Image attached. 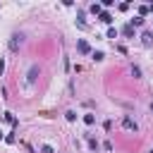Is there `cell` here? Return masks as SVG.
<instances>
[{
    "instance_id": "18",
    "label": "cell",
    "mask_w": 153,
    "mask_h": 153,
    "mask_svg": "<svg viewBox=\"0 0 153 153\" xmlns=\"http://www.w3.org/2000/svg\"><path fill=\"white\" fill-rule=\"evenodd\" d=\"M112 2H115V0H103V2H100V7H112Z\"/></svg>"
},
{
    "instance_id": "6",
    "label": "cell",
    "mask_w": 153,
    "mask_h": 153,
    "mask_svg": "<svg viewBox=\"0 0 153 153\" xmlns=\"http://www.w3.org/2000/svg\"><path fill=\"white\" fill-rule=\"evenodd\" d=\"M98 19H100V22H103V24H112V14H110V12H108V10H103V12H100V14H98Z\"/></svg>"
},
{
    "instance_id": "16",
    "label": "cell",
    "mask_w": 153,
    "mask_h": 153,
    "mask_svg": "<svg viewBox=\"0 0 153 153\" xmlns=\"http://www.w3.org/2000/svg\"><path fill=\"white\" fill-rule=\"evenodd\" d=\"M41 153H55V151H53V146H48V143H43V146H41Z\"/></svg>"
},
{
    "instance_id": "21",
    "label": "cell",
    "mask_w": 153,
    "mask_h": 153,
    "mask_svg": "<svg viewBox=\"0 0 153 153\" xmlns=\"http://www.w3.org/2000/svg\"><path fill=\"white\" fill-rule=\"evenodd\" d=\"M148 12H153V5H148Z\"/></svg>"
},
{
    "instance_id": "2",
    "label": "cell",
    "mask_w": 153,
    "mask_h": 153,
    "mask_svg": "<svg viewBox=\"0 0 153 153\" xmlns=\"http://www.w3.org/2000/svg\"><path fill=\"white\" fill-rule=\"evenodd\" d=\"M76 50H79V55H88V53H91V45H88V41L79 38V41H76Z\"/></svg>"
},
{
    "instance_id": "5",
    "label": "cell",
    "mask_w": 153,
    "mask_h": 153,
    "mask_svg": "<svg viewBox=\"0 0 153 153\" xmlns=\"http://www.w3.org/2000/svg\"><path fill=\"white\" fill-rule=\"evenodd\" d=\"M141 43H143L146 48H151V45H153V33H151V31H143V33H141Z\"/></svg>"
},
{
    "instance_id": "20",
    "label": "cell",
    "mask_w": 153,
    "mask_h": 153,
    "mask_svg": "<svg viewBox=\"0 0 153 153\" xmlns=\"http://www.w3.org/2000/svg\"><path fill=\"white\" fill-rule=\"evenodd\" d=\"M2 72H5V60L0 57V74H2Z\"/></svg>"
},
{
    "instance_id": "7",
    "label": "cell",
    "mask_w": 153,
    "mask_h": 153,
    "mask_svg": "<svg viewBox=\"0 0 153 153\" xmlns=\"http://www.w3.org/2000/svg\"><path fill=\"white\" fill-rule=\"evenodd\" d=\"M88 12H91V14H96V17H98V14H100V12H103V7H100V2H93V5H88Z\"/></svg>"
},
{
    "instance_id": "8",
    "label": "cell",
    "mask_w": 153,
    "mask_h": 153,
    "mask_svg": "<svg viewBox=\"0 0 153 153\" xmlns=\"http://www.w3.org/2000/svg\"><path fill=\"white\" fill-rule=\"evenodd\" d=\"M122 33H124L127 38H134V26H131V24H124V26H122Z\"/></svg>"
},
{
    "instance_id": "15",
    "label": "cell",
    "mask_w": 153,
    "mask_h": 153,
    "mask_svg": "<svg viewBox=\"0 0 153 153\" xmlns=\"http://www.w3.org/2000/svg\"><path fill=\"white\" fill-rule=\"evenodd\" d=\"M148 14V5H139V17H146Z\"/></svg>"
},
{
    "instance_id": "22",
    "label": "cell",
    "mask_w": 153,
    "mask_h": 153,
    "mask_svg": "<svg viewBox=\"0 0 153 153\" xmlns=\"http://www.w3.org/2000/svg\"><path fill=\"white\" fill-rule=\"evenodd\" d=\"M0 139H5V134H2V131H0Z\"/></svg>"
},
{
    "instance_id": "19",
    "label": "cell",
    "mask_w": 153,
    "mask_h": 153,
    "mask_svg": "<svg viewBox=\"0 0 153 153\" xmlns=\"http://www.w3.org/2000/svg\"><path fill=\"white\" fill-rule=\"evenodd\" d=\"M5 141H7V143H14L17 139H14V134H7V136H5Z\"/></svg>"
},
{
    "instance_id": "3",
    "label": "cell",
    "mask_w": 153,
    "mask_h": 153,
    "mask_svg": "<svg viewBox=\"0 0 153 153\" xmlns=\"http://www.w3.org/2000/svg\"><path fill=\"white\" fill-rule=\"evenodd\" d=\"M19 45H22V33H14V36L10 38V50H12V53H17V50H19Z\"/></svg>"
},
{
    "instance_id": "11",
    "label": "cell",
    "mask_w": 153,
    "mask_h": 153,
    "mask_svg": "<svg viewBox=\"0 0 153 153\" xmlns=\"http://www.w3.org/2000/svg\"><path fill=\"white\" fill-rule=\"evenodd\" d=\"M131 76L134 79H141V67L139 65H131Z\"/></svg>"
},
{
    "instance_id": "13",
    "label": "cell",
    "mask_w": 153,
    "mask_h": 153,
    "mask_svg": "<svg viewBox=\"0 0 153 153\" xmlns=\"http://www.w3.org/2000/svg\"><path fill=\"white\" fill-rule=\"evenodd\" d=\"M91 55H93V60H96V62H100V60L105 57V55H103V50H93Z\"/></svg>"
},
{
    "instance_id": "9",
    "label": "cell",
    "mask_w": 153,
    "mask_h": 153,
    "mask_svg": "<svg viewBox=\"0 0 153 153\" xmlns=\"http://www.w3.org/2000/svg\"><path fill=\"white\" fill-rule=\"evenodd\" d=\"M129 24H131L134 29H139V26H143V17H139V14H136L134 19H129Z\"/></svg>"
},
{
    "instance_id": "14",
    "label": "cell",
    "mask_w": 153,
    "mask_h": 153,
    "mask_svg": "<svg viewBox=\"0 0 153 153\" xmlns=\"http://www.w3.org/2000/svg\"><path fill=\"white\" fill-rule=\"evenodd\" d=\"M65 117H67V122H74V120H76V112H74V110H67Z\"/></svg>"
},
{
    "instance_id": "12",
    "label": "cell",
    "mask_w": 153,
    "mask_h": 153,
    "mask_svg": "<svg viewBox=\"0 0 153 153\" xmlns=\"http://www.w3.org/2000/svg\"><path fill=\"white\" fill-rule=\"evenodd\" d=\"M117 33H120V31H117L115 26H110V29H108V36H105V38H117Z\"/></svg>"
},
{
    "instance_id": "17",
    "label": "cell",
    "mask_w": 153,
    "mask_h": 153,
    "mask_svg": "<svg viewBox=\"0 0 153 153\" xmlns=\"http://www.w3.org/2000/svg\"><path fill=\"white\" fill-rule=\"evenodd\" d=\"M88 146H91V148H93V151H96V148H98V141H96V139H91V136H88Z\"/></svg>"
},
{
    "instance_id": "4",
    "label": "cell",
    "mask_w": 153,
    "mask_h": 153,
    "mask_svg": "<svg viewBox=\"0 0 153 153\" xmlns=\"http://www.w3.org/2000/svg\"><path fill=\"white\" fill-rule=\"evenodd\" d=\"M36 79H38V65H31L29 67V74H26V81L29 84H36Z\"/></svg>"
},
{
    "instance_id": "1",
    "label": "cell",
    "mask_w": 153,
    "mask_h": 153,
    "mask_svg": "<svg viewBox=\"0 0 153 153\" xmlns=\"http://www.w3.org/2000/svg\"><path fill=\"white\" fill-rule=\"evenodd\" d=\"M122 127H124L127 131H134V134L139 131V124H136V120H134V117H129V115H124V117H122Z\"/></svg>"
},
{
    "instance_id": "10",
    "label": "cell",
    "mask_w": 153,
    "mask_h": 153,
    "mask_svg": "<svg viewBox=\"0 0 153 153\" xmlns=\"http://www.w3.org/2000/svg\"><path fill=\"white\" fill-rule=\"evenodd\" d=\"M93 122H96V115H93V112H86V115H84V124H88V127H91Z\"/></svg>"
},
{
    "instance_id": "23",
    "label": "cell",
    "mask_w": 153,
    "mask_h": 153,
    "mask_svg": "<svg viewBox=\"0 0 153 153\" xmlns=\"http://www.w3.org/2000/svg\"><path fill=\"white\" fill-rule=\"evenodd\" d=\"M151 112H153V103H151Z\"/></svg>"
}]
</instances>
